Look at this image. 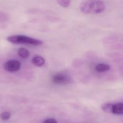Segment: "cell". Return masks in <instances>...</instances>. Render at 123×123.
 <instances>
[{
    "label": "cell",
    "instance_id": "cell-10",
    "mask_svg": "<svg viewBox=\"0 0 123 123\" xmlns=\"http://www.w3.org/2000/svg\"><path fill=\"white\" fill-rule=\"evenodd\" d=\"M57 2L60 5L64 8L68 7L70 4V1L69 0H59Z\"/></svg>",
    "mask_w": 123,
    "mask_h": 123
},
{
    "label": "cell",
    "instance_id": "cell-7",
    "mask_svg": "<svg viewBox=\"0 0 123 123\" xmlns=\"http://www.w3.org/2000/svg\"><path fill=\"white\" fill-rule=\"evenodd\" d=\"M95 69L99 72H103L109 70L110 66L105 63H99L96 65Z\"/></svg>",
    "mask_w": 123,
    "mask_h": 123
},
{
    "label": "cell",
    "instance_id": "cell-8",
    "mask_svg": "<svg viewBox=\"0 0 123 123\" xmlns=\"http://www.w3.org/2000/svg\"><path fill=\"white\" fill-rule=\"evenodd\" d=\"M18 54L19 56L23 58H26L29 56V51L26 49L20 48L18 49Z\"/></svg>",
    "mask_w": 123,
    "mask_h": 123
},
{
    "label": "cell",
    "instance_id": "cell-11",
    "mask_svg": "<svg viewBox=\"0 0 123 123\" xmlns=\"http://www.w3.org/2000/svg\"><path fill=\"white\" fill-rule=\"evenodd\" d=\"M11 116V113L7 111H5L0 114V117L3 120H8Z\"/></svg>",
    "mask_w": 123,
    "mask_h": 123
},
{
    "label": "cell",
    "instance_id": "cell-2",
    "mask_svg": "<svg viewBox=\"0 0 123 123\" xmlns=\"http://www.w3.org/2000/svg\"><path fill=\"white\" fill-rule=\"evenodd\" d=\"M7 40L14 44H27L34 46H40L43 43L40 40L24 35L11 36L7 37Z\"/></svg>",
    "mask_w": 123,
    "mask_h": 123
},
{
    "label": "cell",
    "instance_id": "cell-12",
    "mask_svg": "<svg viewBox=\"0 0 123 123\" xmlns=\"http://www.w3.org/2000/svg\"><path fill=\"white\" fill-rule=\"evenodd\" d=\"M43 123H57V122L54 119L49 118L45 120Z\"/></svg>",
    "mask_w": 123,
    "mask_h": 123
},
{
    "label": "cell",
    "instance_id": "cell-1",
    "mask_svg": "<svg viewBox=\"0 0 123 123\" xmlns=\"http://www.w3.org/2000/svg\"><path fill=\"white\" fill-rule=\"evenodd\" d=\"M80 9L85 14H98L105 10V4L101 0H85L80 3Z\"/></svg>",
    "mask_w": 123,
    "mask_h": 123
},
{
    "label": "cell",
    "instance_id": "cell-5",
    "mask_svg": "<svg viewBox=\"0 0 123 123\" xmlns=\"http://www.w3.org/2000/svg\"><path fill=\"white\" fill-rule=\"evenodd\" d=\"M32 62L35 66L41 67L44 64L45 60L42 57L39 55H36L32 58Z\"/></svg>",
    "mask_w": 123,
    "mask_h": 123
},
{
    "label": "cell",
    "instance_id": "cell-9",
    "mask_svg": "<svg viewBox=\"0 0 123 123\" xmlns=\"http://www.w3.org/2000/svg\"><path fill=\"white\" fill-rule=\"evenodd\" d=\"M113 105L110 103L103 104L101 106V109L103 111L107 112H112Z\"/></svg>",
    "mask_w": 123,
    "mask_h": 123
},
{
    "label": "cell",
    "instance_id": "cell-4",
    "mask_svg": "<svg viewBox=\"0 0 123 123\" xmlns=\"http://www.w3.org/2000/svg\"><path fill=\"white\" fill-rule=\"evenodd\" d=\"M52 81L55 84H67L69 83L71 80L69 76L67 75L63 74L58 73L52 76Z\"/></svg>",
    "mask_w": 123,
    "mask_h": 123
},
{
    "label": "cell",
    "instance_id": "cell-3",
    "mask_svg": "<svg viewBox=\"0 0 123 123\" xmlns=\"http://www.w3.org/2000/svg\"><path fill=\"white\" fill-rule=\"evenodd\" d=\"M21 63L15 60L8 61L4 63L3 67L4 69L10 72H14L18 71L21 68Z\"/></svg>",
    "mask_w": 123,
    "mask_h": 123
},
{
    "label": "cell",
    "instance_id": "cell-6",
    "mask_svg": "<svg viewBox=\"0 0 123 123\" xmlns=\"http://www.w3.org/2000/svg\"><path fill=\"white\" fill-rule=\"evenodd\" d=\"M112 112L116 114H122L123 113V104L122 103H117L112 106Z\"/></svg>",
    "mask_w": 123,
    "mask_h": 123
}]
</instances>
